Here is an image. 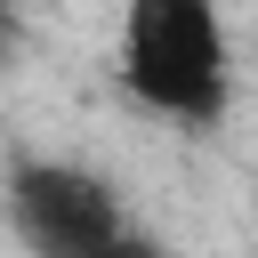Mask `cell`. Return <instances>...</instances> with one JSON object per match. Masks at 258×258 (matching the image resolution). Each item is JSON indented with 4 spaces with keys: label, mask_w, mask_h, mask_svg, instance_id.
<instances>
[{
    "label": "cell",
    "mask_w": 258,
    "mask_h": 258,
    "mask_svg": "<svg viewBox=\"0 0 258 258\" xmlns=\"http://www.w3.org/2000/svg\"><path fill=\"white\" fill-rule=\"evenodd\" d=\"M113 73L145 113H161L177 129H218L226 105H234L226 8L218 0H129Z\"/></svg>",
    "instance_id": "6da1fadb"
},
{
    "label": "cell",
    "mask_w": 258,
    "mask_h": 258,
    "mask_svg": "<svg viewBox=\"0 0 258 258\" xmlns=\"http://www.w3.org/2000/svg\"><path fill=\"white\" fill-rule=\"evenodd\" d=\"M0 210L32 258H169V242L121 202V185L73 153H16Z\"/></svg>",
    "instance_id": "7a4b0ae2"
},
{
    "label": "cell",
    "mask_w": 258,
    "mask_h": 258,
    "mask_svg": "<svg viewBox=\"0 0 258 258\" xmlns=\"http://www.w3.org/2000/svg\"><path fill=\"white\" fill-rule=\"evenodd\" d=\"M24 56V0H0V73Z\"/></svg>",
    "instance_id": "3957f363"
}]
</instances>
